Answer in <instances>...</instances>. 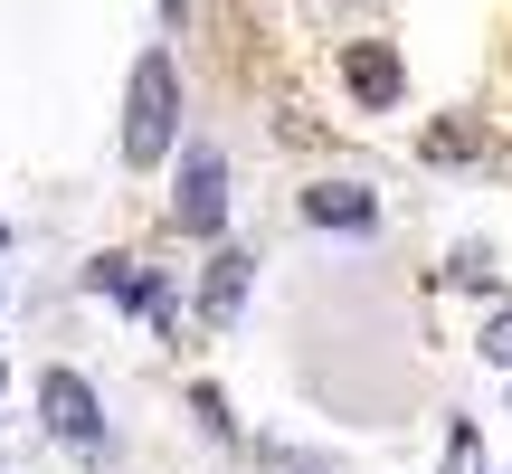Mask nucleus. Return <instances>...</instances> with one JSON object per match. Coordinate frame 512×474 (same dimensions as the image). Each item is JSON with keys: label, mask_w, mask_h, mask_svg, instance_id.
I'll list each match as a JSON object with an SVG mask.
<instances>
[{"label": "nucleus", "mask_w": 512, "mask_h": 474, "mask_svg": "<svg viewBox=\"0 0 512 474\" xmlns=\"http://www.w3.org/2000/svg\"><path fill=\"white\" fill-rule=\"evenodd\" d=\"M342 86L361 95L370 114H389V105L408 95V67H399V48H389V38H351V48H342Z\"/></svg>", "instance_id": "obj_4"}, {"label": "nucleus", "mask_w": 512, "mask_h": 474, "mask_svg": "<svg viewBox=\"0 0 512 474\" xmlns=\"http://www.w3.org/2000/svg\"><path fill=\"white\" fill-rule=\"evenodd\" d=\"M171 219H181L190 237H219V228H228V162H219L209 143L181 162V200H171Z\"/></svg>", "instance_id": "obj_2"}, {"label": "nucleus", "mask_w": 512, "mask_h": 474, "mask_svg": "<svg viewBox=\"0 0 512 474\" xmlns=\"http://www.w3.org/2000/svg\"><path fill=\"white\" fill-rule=\"evenodd\" d=\"M456 285H494V256H484V247H456Z\"/></svg>", "instance_id": "obj_9"}, {"label": "nucleus", "mask_w": 512, "mask_h": 474, "mask_svg": "<svg viewBox=\"0 0 512 474\" xmlns=\"http://www.w3.org/2000/svg\"><path fill=\"white\" fill-rule=\"evenodd\" d=\"M484 361L512 370V313H494V323H484Z\"/></svg>", "instance_id": "obj_10"}, {"label": "nucleus", "mask_w": 512, "mask_h": 474, "mask_svg": "<svg viewBox=\"0 0 512 474\" xmlns=\"http://www.w3.org/2000/svg\"><path fill=\"white\" fill-rule=\"evenodd\" d=\"M475 143H484L475 124H437V133H427V162H465V152H475Z\"/></svg>", "instance_id": "obj_8"}, {"label": "nucleus", "mask_w": 512, "mask_h": 474, "mask_svg": "<svg viewBox=\"0 0 512 474\" xmlns=\"http://www.w3.org/2000/svg\"><path fill=\"white\" fill-rule=\"evenodd\" d=\"M247 266H256L247 247H219V256H209V275H200V313H209V323H228V313L247 304Z\"/></svg>", "instance_id": "obj_7"}, {"label": "nucleus", "mask_w": 512, "mask_h": 474, "mask_svg": "<svg viewBox=\"0 0 512 474\" xmlns=\"http://www.w3.org/2000/svg\"><path fill=\"white\" fill-rule=\"evenodd\" d=\"M171 143H181V76H171V57L152 48L143 67H133V105H124V162H133V171H152Z\"/></svg>", "instance_id": "obj_1"}, {"label": "nucleus", "mask_w": 512, "mask_h": 474, "mask_svg": "<svg viewBox=\"0 0 512 474\" xmlns=\"http://www.w3.org/2000/svg\"><path fill=\"white\" fill-rule=\"evenodd\" d=\"M304 219L313 228H380V190H361V181H313L304 190Z\"/></svg>", "instance_id": "obj_6"}, {"label": "nucleus", "mask_w": 512, "mask_h": 474, "mask_svg": "<svg viewBox=\"0 0 512 474\" xmlns=\"http://www.w3.org/2000/svg\"><path fill=\"white\" fill-rule=\"evenodd\" d=\"M162 10H171V19H181V10H190V0H162Z\"/></svg>", "instance_id": "obj_11"}, {"label": "nucleus", "mask_w": 512, "mask_h": 474, "mask_svg": "<svg viewBox=\"0 0 512 474\" xmlns=\"http://www.w3.org/2000/svg\"><path fill=\"white\" fill-rule=\"evenodd\" d=\"M38 408H48V427L76 446V456H95V446H105V408H95V389L76 380V370H48V380H38Z\"/></svg>", "instance_id": "obj_3"}, {"label": "nucleus", "mask_w": 512, "mask_h": 474, "mask_svg": "<svg viewBox=\"0 0 512 474\" xmlns=\"http://www.w3.org/2000/svg\"><path fill=\"white\" fill-rule=\"evenodd\" d=\"M86 285H95V294H114V304H133L143 323H171V285H162L152 266H133V256H95Z\"/></svg>", "instance_id": "obj_5"}]
</instances>
